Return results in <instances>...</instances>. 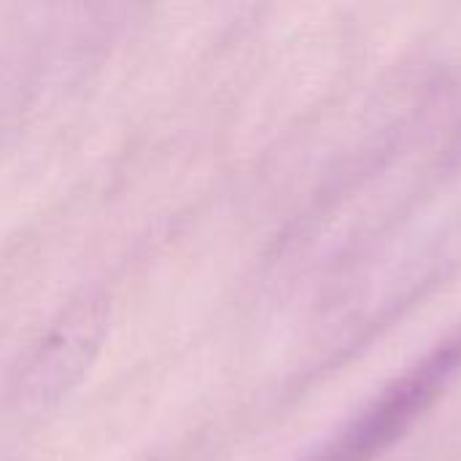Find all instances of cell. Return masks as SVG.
Returning <instances> with one entry per match:
<instances>
[{"instance_id":"obj_1","label":"cell","mask_w":461,"mask_h":461,"mask_svg":"<svg viewBox=\"0 0 461 461\" xmlns=\"http://www.w3.org/2000/svg\"><path fill=\"white\" fill-rule=\"evenodd\" d=\"M461 373V330L389 384L346 429L332 461H365L402 438Z\"/></svg>"}]
</instances>
